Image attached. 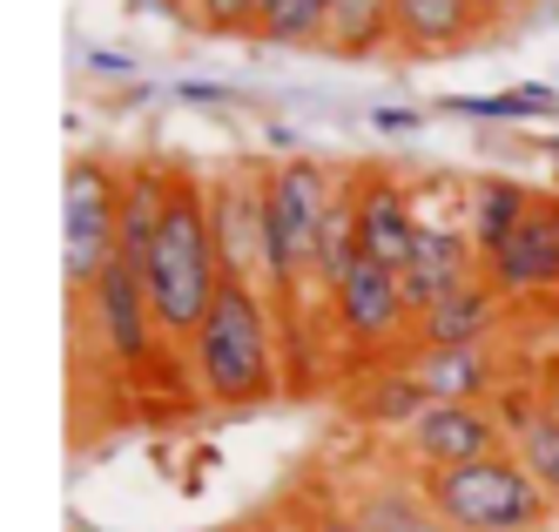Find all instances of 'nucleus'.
Segmentation results:
<instances>
[{
  "label": "nucleus",
  "mask_w": 559,
  "mask_h": 532,
  "mask_svg": "<svg viewBox=\"0 0 559 532\" xmlns=\"http://www.w3.org/2000/svg\"><path fill=\"white\" fill-rule=\"evenodd\" d=\"M189 385L216 412H257L284 398V364H276V304L257 283H223L210 317L189 338Z\"/></svg>",
  "instance_id": "1"
},
{
  "label": "nucleus",
  "mask_w": 559,
  "mask_h": 532,
  "mask_svg": "<svg viewBox=\"0 0 559 532\" xmlns=\"http://www.w3.org/2000/svg\"><path fill=\"white\" fill-rule=\"evenodd\" d=\"M142 276H148V304H155V323H163V344H189L195 323L210 317L216 291L229 283L216 263V243H210V216H203V176L176 169L169 210H163V229H155L148 257H142Z\"/></svg>",
  "instance_id": "2"
},
{
  "label": "nucleus",
  "mask_w": 559,
  "mask_h": 532,
  "mask_svg": "<svg viewBox=\"0 0 559 532\" xmlns=\"http://www.w3.org/2000/svg\"><path fill=\"white\" fill-rule=\"evenodd\" d=\"M350 169H331L317 155H276L263 162V216H270V304L276 310H297L304 297V276H310V250H317V229H324L331 202L344 196Z\"/></svg>",
  "instance_id": "3"
},
{
  "label": "nucleus",
  "mask_w": 559,
  "mask_h": 532,
  "mask_svg": "<svg viewBox=\"0 0 559 532\" xmlns=\"http://www.w3.org/2000/svg\"><path fill=\"white\" fill-rule=\"evenodd\" d=\"M418 478L452 532H552L559 525L552 493L519 465L512 445H499L486 459H465V465L418 472Z\"/></svg>",
  "instance_id": "4"
},
{
  "label": "nucleus",
  "mask_w": 559,
  "mask_h": 532,
  "mask_svg": "<svg viewBox=\"0 0 559 532\" xmlns=\"http://www.w3.org/2000/svg\"><path fill=\"white\" fill-rule=\"evenodd\" d=\"M122 189H129V169H115L108 155H68V176H61V291L68 304H82L88 283L122 250Z\"/></svg>",
  "instance_id": "5"
},
{
  "label": "nucleus",
  "mask_w": 559,
  "mask_h": 532,
  "mask_svg": "<svg viewBox=\"0 0 559 532\" xmlns=\"http://www.w3.org/2000/svg\"><path fill=\"white\" fill-rule=\"evenodd\" d=\"M412 196H418V236H412V263H405V297L418 317L445 291L486 276V263H478V243L465 229V182L459 176H425V182H412Z\"/></svg>",
  "instance_id": "6"
},
{
  "label": "nucleus",
  "mask_w": 559,
  "mask_h": 532,
  "mask_svg": "<svg viewBox=\"0 0 559 532\" xmlns=\"http://www.w3.org/2000/svg\"><path fill=\"white\" fill-rule=\"evenodd\" d=\"M203 216L229 283H257L270 297V216H263V162H229L203 176Z\"/></svg>",
  "instance_id": "7"
},
{
  "label": "nucleus",
  "mask_w": 559,
  "mask_h": 532,
  "mask_svg": "<svg viewBox=\"0 0 559 532\" xmlns=\"http://www.w3.org/2000/svg\"><path fill=\"white\" fill-rule=\"evenodd\" d=\"M82 317H88V338L102 344V357L115 364V371H142V364H155L163 323H155L148 276H142V263L129 250H115V263L88 283Z\"/></svg>",
  "instance_id": "8"
},
{
  "label": "nucleus",
  "mask_w": 559,
  "mask_h": 532,
  "mask_svg": "<svg viewBox=\"0 0 559 532\" xmlns=\"http://www.w3.org/2000/svg\"><path fill=\"white\" fill-rule=\"evenodd\" d=\"M331 323H337V338L350 351H384L397 338H412V297H405V276L371 263V257H357L337 283V297H331Z\"/></svg>",
  "instance_id": "9"
},
{
  "label": "nucleus",
  "mask_w": 559,
  "mask_h": 532,
  "mask_svg": "<svg viewBox=\"0 0 559 532\" xmlns=\"http://www.w3.org/2000/svg\"><path fill=\"white\" fill-rule=\"evenodd\" d=\"M350 216H357V257H371L384 270L405 276L412 263V236H418V196L412 182L371 162V169H350Z\"/></svg>",
  "instance_id": "10"
},
{
  "label": "nucleus",
  "mask_w": 559,
  "mask_h": 532,
  "mask_svg": "<svg viewBox=\"0 0 559 532\" xmlns=\"http://www.w3.org/2000/svg\"><path fill=\"white\" fill-rule=\"evenodd\" d=\"M506 445V425L486 398L478 404H425V412L397 431V459L412 472H438V465H465V459H486Z\"/></svg>",
  "instance_id": "11"
},
{
  "label": "nucleus",
  "mask_w": 559,
  "mask_h": 532,
  "mask_svg": "<svg viewBox=\"0 0 559 532\" xmlns=\"http://www.w3.org/2000/svg\"><path fill=\"white\" fill-rule=\"evenodd\" d=\"M486 276L499 283L506 304H533L559 291V196H533V210L486 257Z\"/></svg>",
  "instance_id": "12"
},
{
  "label": "nucleus",
  "mask_w": 559,
  "mask_h": 532,
  "mask_svg": "<svg viewBox=\"0 0 559 532\" xmlns=\"http://www.w3.org/2000/svg\"><path fill=\"white\" fill-rule=\"evenodd\" d=\"M337 493H344V506L365 519L371 532H452L445 512L431 506L425 478L405 472V459H397V465H357V472L337 478Z\"/></svg>",
  "instance_id": "13"
},
{
  "label": "nucleus",
  "mask_w": 559,
  "mask_h": 532,
  "mask_svg": "<svg viewBox=\"0 0 559 532\" xmlns=\"http://www.w3.org/2000/svg\"><path fill=\"white\" fill-rule=\"evenodd\" d=\"M431 404H478L506 385V371L486 357V344H412L397 364Z\"/></svg>",
  "instance_id": "14"
},
{
  "label": "nucleus",
  "mask_w": 559,
  "mask_h": 532,
  "mask_svg": "<svg viewBox=\"0 0 559 532\" xmlns=\"http://www.w3.org/2000/svg\"><path fill=\"white\" fill-rule=\"evenodd\" d=\"M506 323V297L492 276H472L459 291H445L438 304H425L412 317V344H492Z\"/></svg>",
  "instance_id": "15"
},
{
  "label": "nucleus",
  "mask_w": 559,
  "mask_h": 532,
  "mask_svg": "<svg viewBox=\"0 0 559 532\" xmlns=\"http://www.w3.org/2000/svg\"><path fill=\"white\" fill-rule=\"evenodd\" d=\"M397 8V55L405 61H445L486 34L478 0H391Z\"/></svg>",
  "instance_id": "16"
},
{
  "label": "nucleus",
  "mask_w": 559,
  "mask_h": 532,
  "mask_svg": "<svg viewBox=\"0 0 559 532\" xmlns=\"http://www.w3.org/2000/svg\"><path fill=\"white\" fill-rule=\"evenodd\" d=\"M317 48L337 55V61H378V55H397V8H391V0H331Z\"/></svg>",
  "instance_id": "17"
},
{
  "label": "nucleus",
  "mask_w": 559,
  "mask_h": 532,
  "mask_svg": "<svg viewBox=\"0 0 559 532\" xmlns=\"http://www.w3.org/2000/svg\"><path fill=\"white\" fill-rule=\"evenodd\" d=\"M169 189H176V162H129V189H122V250L142 263L155 229H163V210H169Z\"/></svg>",
  "instance_id": "18"
},
{
  "label": "nucleus",
  "mask_w": 559,
  "mask_h": 532,
  "mask_svg": "<svg viewBox=\"0 0 559 532\" xmlns=\"http://www.w3.org/2000/svg\"><path fill=\"white\" fill-rule=\"evenodd\" d=\"M526 210H533V189L526 182H512V176H465V229L478 243V263L499 250L506 229Z\"/></svg>",
  "instance_id": "19"
},
{
  "label": "nucleus",
  "mask_w": 559,
  "mask_h": 532,
  "mask_svg": "<svg viewBox=\"0 0 559 532\" xmlns=\"http://www.w3.org/2000/svg\"><path fill=\"white\" fill-rule=\"evenodd\" d=\"M438 108L465 115V121H559V88H546V81H519V88H506V95H445Z\"/></svg>",
  "instance_id": "20"
},
{
  "label": "nucleus",
  "mask_w": 559,
  "mask_h": 532,
  "mask_svg": "<svg viewBox=\"0 0 559 532\" xmlns=\"http://www.w3.org/2000/svg\"><path fill=\"white\" fill-rule=\"evenodd\" d=\"M512 452H519V465H526L539 485H546V493H552V506H559V404H533V412L526 418H519L512 425Z\"/></svg>",
  "instance_id": "21"
},
{
  "label": "nucleus",
  "mask_w": 559,
  "mask_h": 532,
  "mask_svg": "<svg viewBox=\"0 0 559 532\" xmlns=\"http://www.w3.org/2000/svg\"><path fill=\"white\" fill-rule=\"evenodd\" d=\"M324 8H331V0H257L250 40H263V48H317Z\"/></svg>",
  "instance_id": "22"
},
{
  "label": "nucleus",
  "mask_w": 559,
  "mask_h": 532,
  "mask_svg": "<svg viewBox=\"0 0 559 532\" xmlns=\"http://www.w3.org/2000/svg\"><path fill=\"white\" fill-rule=\"evenodd\" d=\"M425 404H431V398H425L405 371H384L365 398H357V418H365V425H384V431H405V425L425 412Z\"/></svg>",
  "instance_id": "23"
},
{
  "label": "nucleus",
  "mask_w": 559,
  "mask_h": 532,
  "mask_svg": "<svg viewBox=\"0 0 559 532\" xmlns=\"http://www.w3.org/2000/svg\"><path fill=\"white\" fill-rule=\"evenodd\" d=\"M290 506H297V519H304L310 532H371L365 519L344 506V493H337L331 478H304L297 493H290Z\"/></svg>",
  "instance_id": "24"
},
{
  "label": "nucleus",
  "mask_w": 559,
  "mask_h": 532,
  "mask_svg": "<svg viewBox=\"0 0 559 532\" xmlns=\"http://www.w3.org/2000/svg\"><path fill=\"white\" fill-rule=\"evenodd\" d=\"M189 21L210 34H250L257 27V0H189Z\"/></svg>",
  "instance_id": "25"
},
{
  "label": "nucleus",
  "mask_w": 559,
  "mask_h": 532,
  "mask_svg": "<svg viewBox=\"0 0 559 532\" xmlns=\"http://www.w3.org/2000/svg\"><path fill=\"white\" fill-rule=\"evenodd\" d=\"M250 532H310L304 519H297V506L284 499V506H276V512H263V519H250Z\"/></svg>",
  "instance_id": "26"
},
{
  "label": "nucleus",
  "mask_w": 559,
  "mask_h": 532,
  "mask_svg": "<svg viewBox=\"0 0 559 532\" xmlns=\"http://www.w3.org/2000/svg\"><path fill=\"white\" fill-rule=\"evenodd\" d=\"M371 129H378V135H412V129H418V115H412V108H378V115H371Z\"/></svg>",
  "instance_id": "27"
},
{
  "label": "nucleus",
  "mask_w": 559,
  "mask_h": 532,
  "mask_svg": "<svg viewBox=\"0 0 559 532\" xmlns=\"http://www.w3.org/2000/svg\"><path fill=\"white\" fill-rule=\"evenodd\" d=\"M533 378H539V398H546V404H559V351H552V357H539V371H533Z\"/></svg>",
  "instance_id": "28"
},
{
  "label": "nucleus",
  "mask_w": 559,
  "mask_h": 532,
  "mask_svg": "<svg viewBox=\"0 0 559 532\" xmlns=\"http://www.w3.org/2000/svg\"><path fill=\"white\" fill-rule=\"evenodd\" d=\"M176 95H182V102H223L229 88H223V81H182Z\"/></svg>",
  "instance_id": "29"
},
{
  "label": "nucleus",
  "mask_w": 559,
  "mask_h": 532,
  "mask_svg": "<svg viewBox=\"0 0 559 532\" xmlns=\"http://www.w3.org/2000/svg\"><path fill=\"white\" fill-rule=\"evenodd\" d=\"M519 8H526V0H478V14H486V27H499L506 14H519Z\"/></svg>",
  "instance_id": "30"
},
{
  "label": "nucleus",
  "mask_w": 559,
  "mask_h": 532,
  "mask_svg": "<svg viewBox=\"0 0 559 532\" xmlns=\"http://www.w3.org/2000/svg\"><path fill=\"white\" fill-rule=\"evenodd\" d=\"M552 155H559V135H552Z\"/></svg>",
  "instance_id": "31"
},
{
  "label": "nucleus",
  "mask_w": 559,
  "mask_h": 532,
  "mask_svg": "<svg viewBox=\"0 0 559 532\" xmlns=\"http://www.w3.org/2000/svg\"><path fill=\"white\" fill-rule=\"evenodd\" d=\"M243 532H250V525H243Z\"/></svg>",
  "instance_id": "32"
}]
</instances>
